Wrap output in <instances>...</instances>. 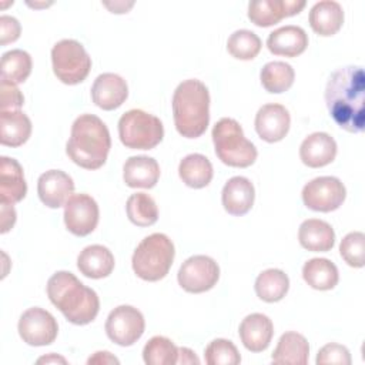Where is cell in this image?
<instances>
[{"label": "cell", "mask_w": 365, "mask_h": 365, "mask_svg": "<svg viewBox=\"0 0 365 365\" xmlns=\"http://www.w3.org/2000/svg\"><path fill=\"white\" fill-rule=\"evenodd\" d=\"M73 191V178L61 170H48L38 177V198L48 208H58L64 205L71 197Z\"/></svg>", "instance_id": "2e32d148"}, {"label": "cell", "mask_w": 365, "mask_h": 365, "mask_svg": "<svg viewBox=\"0 0 365 365\" xmlns=\"http://www.w3.org/2000/svg\"><path fill=\"white\" fill-rule=\"evenodd\" d=\"M304 7L305 0H254L248 4V19L258 27H269Z\"/></svg>", "instance_id": "5bb4252c"}, {"label": "cell", "mask_w": 365, "mask_h": 365, "mask_svg": "<svg viewBox=\"0 0 365 365\" xmlns=\"http://www.w3.org/2000/svg\"><path fill=\"white\" fill-rule=\"evenodd\" d=\"M304 281L314 289H332L339 279L336 265L327 258H311L302 267Z\"/></svg>", "instance_id": "f546056e"}, {"label": "cell", "mask_w": 365, "mask_h": 365, "mask_svg": "<svg viewBox=\"0 0 365 365\" xmlns=\"http://www.w3.org/2000/svg\"><path fill=\"white\" fill-rule=\"evenodd\" d=\"M261 38L251 30H237L227 41L228 53L238 60H252L261 50Z\"/></svg>", "instance_id": "d590c367"}, {"label": "cell", "mask_w": 365, "mask_h": 365, "mask_svg": "<svg viewBox=\"0 0 365 365\" xmlns=\"http://www.w3.org/2000/svg\"><path fill=\"white\" fill-rule=\"evenodd\" d=\"M1 204V234L7 232L16 222V211L13 204Z\"/></svg>", "instance_id": "b9f144b4"}, {"label": "cell", "mask_w": 365, "mask_h": 365, "mask_svg": "<svg viewBox=\"0 0 365 365\" xmlns=\"http://www.w3.org/2000/svg\"><path fill=\"white\" fill-rule=\"evenodd\" d=\"M335 155H336L335 140L329 134L322 131H317L305 137L299 147L301 161L311 168H319L331 164Z\"/></svg>", "instance_id": "d6986e66"}, {"label": "cell", "mask_w": 365, "mask_h": 365, "mask_svg": "<svg viewBox=\"0 0 365 365\" xmlns=\"http://www.w3.org/2000/svg\"><path fill=\"white\" fill-rule=\"evenodd\" d=\"M31 73V57L27 51L14 48L1 56V80L20 84Z\"/></svg>", "instance_id": "836d02e7"}, {"label": "cell", "mask_w": 365, "mask_h": 365, "mask_svg": "<svg viewBox=\"0 0 365 365\" xmlns=\"http://www.w3.org/2000/svg\"><path fill=\"white\" fill-rule=\"evenodd\" d=\"M325 103L331 118L348 133L365 128V73L359 66L335 70L325 87Z\"/></svg>", "instance_id": "6da1fadb"}, {"label": "cell", "mask_w": 365, "mask_h": 365, "mask_svg": "<svg viewBox=\"0 0 365 365\" xmlns=\"http://www.w3.org/2000/svg\"><path fill=\"white\" fill-rule=\"evenodd\" d=\"M128 220L138 227H150L158 220V208L154 198L145 192H135L125 204Z\"/></svg>", "instance_id": "d6a6232c"}, {"label": "cell", "mask_w": 365, "mask_h": 365, "mask_svg": "<svg viewBox=\"0 0 365 365\" xmlns=\"http://www.w3.org/2000/svg\"><path fill=\"white\" fill-rule=\"evenodd\" d=\"M110 148L111 138L103 120L94 114H81L74 120L66 145V153L74 164L97 170L104 165Z\"/></svg>", "instance_id": "3957f363"}, {"label": "cell", "mask_w": 365, "mask_h": 365, "mask_svg": "<svg viewBox=\"0 0 365 365\" xmlns=\"http://www.w3.org/2000/svg\"><path fill=\"white\" fill-rule=\"evenodd\" d=\"M19 335L31 346H44L54 342L58 332L56 318L46 309L33 307L24 311L19 319Z\"/></svg>", "instance_id": "7c38bea8"}, {"label": "cell", "mask_w": 365, "mask_h": 365, "mask_svg": "<svg viewBox=\"0 0 365 365\" xmlns=\"http://www.w3.org/2000/svg\"><path fill=\"white\" fill-rule=\"evenodd\" d=\"M128 96V87L123 77L114 73L100 74L91 87V98L94 104L103 110L118 108Z\"/></svg>", "instance_id": "e0dca14e"}, {"label": "cell", "mask_w": 365, "mask_h": 365, "mask_svg": "<svg viewBox=\"0 0 365 365\" xmlns=\"http://www.w3.org/2000/svg\"><path fill=\"white\" fill-rule=\"evenodd\" d=\"M20 23L17 19L11 17V16H1L0 17V44L6 46L7 43H13L20 37Z\"/></svg>", "instance_id": "60d3db41"}, {"label": "cell", "mask_w": 365, "mask_h": 365, "mask_svg": "<svg viewBox=\"0 0 365 365\" xmlns=\"http://www.w3.org/2000/svg\"><path fill=\"white\" fill-rule=\"evenodd\" d=\"M212 164L202 154H188L178 165V175L191 188H204L212 180Z\"/></svg>", "instance_id": "f1b7e54d"}, {"label": "cell", "mask_w": 365, "mask_h": 365, "mask_svg": "<svg viewBox=\"0 0 365 365\" xmlns=\"http://www.w3.org/2000/svg\"><path fill=\"white\" fill-rule=\"evenodd\" d=\"M255 131L261 140L267 143L281 141L291 124L288 110L282 104H265L255 114Z\"/></svg>", "instance_id": "9a60e30c"}, {"label": "cell", "mask_w": 365, "mask_h": 365, "mask_svg": "<svg viewBox=\"0 0 365 365\" xmlns=\"http://www.w3.org/2000/svg\"><path fill=\"white\" fill-rule=\"evenodd\" d=\"M255 294L265 302L281 301L289 289L288 275L278 268L262 271L255 279Z\"/></svg>", "instance_id": "4dcf8cb0"}, {"label": "cell", "mask_w": 365, "mask_h": 365, "mask_svg": "<svg viewBox=\"0 0 365 365\" xmlns=\"http://www.w3.org/2000/svg\"><path fill=\"white\" fill-rule=\"evenodd\" d=\"M180 287L192 294L211 289L220 278L218 264L207 255H192L185 259L177 274Z\"/></svg>", "instance_id": "30bf717a"}, {"label": "cell", "mask_w": 365, "mask_h": 365, "mask_svg": "<svg viewBox=\"0 0 365 365\" xmlns=\"http://www.w3.org/2000/svg\"><path fill=\"white\" fill-rule=\"evenodd\" d=\"M178 348L165 336H153L143 349V359L147 365H174L177 364Z\"/></svg>", "instance_id": "e575fe53"}, {"label": "cell", "mask_w": 365, "mask_h": 365, "mask_svg": "<svg viewBox=\"0 0 365 365\" xmlns=\"http://www.w3.org/2000/svg\"><path fill=\"white\" fill-rule=\"evenodd\" d=\"M98 205L88 194H73L64 204V224L77 237L91 234L98 224Z\"/></svg>", "instance_id": "4fadbf2b"}, {"label": "cell", "mask_w": 365, "mask_h": 365, "mask_svg": "<svg viewBox=\"0 0 365 365\" xmlns=\"http://www.w3.org/2000/svg\"><path fill=\"white\" fill-rule=\"evenodd\" d=\"M317 364H336V365H349L351 364V354L346 346L331 342L324 345L317 355Z\"/></svg>", "instance_id": "f35d334b"}, {"label": "cell", "mask_w": 365, "mask_h": 365, "mask_svg": "<svg viewBox=\"0 0 365 365\" xmlns=\"http://www.w3.org/2000/svg\"><path fill=\"white\" fill-rule=\"evenodd\" d=\"M175 250L173 241L161 232L145 237L134 250L131 265L135 275L144 281L163 279L174 261Z\"/></svg>", "instance_id": "5b68a950"}, {"label": "cell", "mask_w": 365, "mask_h": 365, "mask_svg": "<svg viewBox=\"0 0 365 365\" xmlns=\"http://www.w3.org/2000/svg\"><path fill=\"white\" fill-rule=\"evenodd\" d=\"M118 135L127 148L151 150L161 143L164 127L158 117L134 108L120 117Z\"/></svg>", "instance_id": "52a82bcc"}, {"label": "cell", "mask_w": 365, "mask_h": 365, "mask_svg": "<svg viewBox=\"0 0 365 365\" xmlns=\"http://www.w3.org/2000/svg\"><path fill=\"white\" fill-rule=\"evenodd\" d=\"M345 197V185L336 177H317L302 188V201L312 211H335L342 205Z\"/></svg>", "instance_id": "9c48e42d"}, {"label": "cell", "mask_w": 365, "mask_h": 365, "mask_svg": "<svg viewBox=\"0 0 365 365\" xmlns=\"http://www.w3.org/2000/svg\"><path fill=\"white\" fill-rule=\"evenodd\" d=\"M123 178L131 188H153L160 178V165L153 157H130L124 163Z\"/></svg>", "instance_id": "603a6c76"}, {"label": "cell", "mask_w": 365, "mask_h": 365, "mask_svg": "<svg viewBox=\"0 0 365 365\" xmlns=\"http://www.w3.org/2000/svg\"><path fill=\"white\" fill-rule=\"evenodd\" d=\"M87 364H120V361L107 351H98L87 359Z\"/></svg>", "instance_id": "7bdbcfd3"}, {"label": "cell", "mask_w": 365, "mask_h": 365, "mask_svg": "<svg viewBox=\"0 0 365 365\" xmlns=\"http://www.w3.org/2000/svg\"><path fill=\"white\" fill-rule=\"evenodd\" d=\"M43 362H46V364H50V362H61V364H66V359L61 358V356H58V355H56V354H51V355H48V356H43V358L37 359V364H43Z\"/></svg>", "instance_id": "f6af8a7d"}, {"label": "cell", "mask_w": 365, "mask_h": 365, "mask_svg": "<svg viewBox=\"0 0 365 365\" xmlns=\"http://www.w3.org/2000/svg\"><path fill=\"white\" fill-rule=\"evenodd\" d=\"M255 190L252 182L241 175L230 178L221 192L224 210L235 217L247 214L254 204Z\"/></svg>", "instance_id": "ffe728a7"}, {"label": "cell", "mask_w": 365, "mask_h": 365, "mask_svg": "<svg viewBox=\"0 0 365 365\" xmlns=\"http://www.w3.org/2000/svg\"><path fill=\"white\" fill-rule=\"evenodd\" d=\"M31 134V121L20 110L0 113V143L7 147L23 145Z\"/></svg>", "instance_id": "4316f807"}, {"label": "cell", "mask_w": 365, "mask_h": 365, "mask_svg": "<svg viewBox=\"0 0 365 365\" xmlns=\"http://www.w3.org/2000/svg\"><path fill=\"white\" fill-rule=\"evenodd\" d=\"M51 63L56 77L68 86L84 81L91 70V57L83 44L73 38L60 40L53 46Z\"/></svg>", "instance_id": "ba28073f"}, {"label": "cell", "mask_w": 365, "mask_h": 365, "mask_svg": "<svg viewBox=\"0 0 365 365\" xmlns=\"http://www.w3.org/2000/svg\"><path fill=\"white\" fill-rule=\"evenodd\" d=\"M27 184L23 167L10 157L0 158V202L16 204L26 197Z\"/></svg>", "instance_id": "44dd1931"}, {"label": "cell", "mask_w": 365, "mask_h": 365, "mask_svg": "<svg viewBox=\"0 0 365 365\" xmlns=\"http://www.w3.org/2000/svg\"><path fill=\"white\" fill-rule=\"evenodd\" d=\"M173 115L177 131L185 138L202 135L210 123V93L197 78L180 83L173 96Z\"/></svg>", "instance_id": "277c9868"}, {"label": "cell", "mask_w": 365, "mask_h": 365, "mask_svg": "<svg viewBox=\"0 0 365 365\" xmlns=\"http://www.w3.org/2000/svg\"><path fill=\"white\" fill-rule=\"evenodd\" d=\"M309 356V345L304 335L289 331L281 335L277 348L272 352L274 364L305 365Z\"/></svg>", "instance_id": "83f0119b"}, {"label": "cell", "mask_w": 365, "mask_h": 365, "mask_svg": "<svg viewBox=\"0 0 365 365\" xmlns=\"http://www.w3.org/2000/svg\"><path fill=\"white\" fill-rule=\"evenodd\" d=\"M308 20L317 34L329 37L342 27L344 10L341 4L334 0H322L312 6Z\"/></svg>", "instance_id": "d4e9b609"}, {"label": "cell", "mask_w": 365, "mask_h": 365, "mask_svg": "<svg viewBox=\"0 0 365 365\" xmlns=\"http://www.w3.org/2000/svg\"><path fill=\"white\" fill-rule=\"evenodd\" d=\"M1 90V100H0V110L1 111H10L17 110L24 104V97L20 93V90L16 87V84L1 80L0 84Z\"/></svg>", "instance_id": "ab89813d"}, {"label": "cell", "mask_w": 365, "mask_h": 365, "mask_svg": "<svg viewBox=\"0 0 365 365\" xmlns=\"http://www.w3.org/2000/svg\"><path fill=\"white\" fill-rule=\"evenodd\" d=\"M212 143L217 157L230 167L245 168L255 163L257 148L245 138L237 120L224 117L212 127Z\"/></svg>", "instance_id": "8992f818"}, {"label": "cell", "mask_w": 365, "mask_h": 365, "mask_svg": "<svg viewBox=\"0 0 365 365\" xmlns=\"http://www.w3.org/2000/svg\"><path fill=\"white\" fill-rule=\"evenodd\" d=\"M47 295L51 304L74 325L90 324L100 309L97 292L68 271H57L48 278Z\"/></svg>", "instance_id": "7a4b0ae2"}, {"label": "cell", "mask_w": 365, "mask_h": 365, "mask_svg": "<svg viewBox=\"0 0 365 365\" xmlns=\"http://www.w3.org/2000/svg\"><path fill=\"white\" fill-rule=\"evenodd\" d=\"M298 240L308 251L327 252L335 244V232L327 221L309 218L299 225Z\"/></svg>", "instance_id": "484cf974"}, {"label": "cell", "mask_w": 365, "mask_h": 365, "mask_svg": "<svg viewBox=\"0 0 365 365\" xmlns=\"http://www.w3.org/2000/svg\"><path fill=\"white\" fill-rule=\"evenodd\" d=\"M208 365H237L241 362L237 346L224 338H217L208 344L204 352Z\"/></svg>", "instance_id": "8d00e7d4"}, {"label": "cell", "mask_w": 365, "mask_h": 365, "mask_svg": "<svg viewBox=\"0 0 365 365\" xmlns=\"http://www.w3.org/2000/svg\"><path fill=\"white\" fill-rule=\"evenodd\" d=\"M339 254L342 259L354 267L361 268L365 264V235L361 231L346 234L339 244Z\"/></svg>", "instance_id": "74e56055"}, {"label": "cell", "mask_w": 365, "mask_h": 365, "mask_svg": "<svg viewBox=\"0 0 365 365\" xmlns=\"http://www.w3.org/2000/svg\"><path fill=\"white\" fill-rule=\"evenodd\" d=\"M261 84L268 93L279 94L287 91L295 78V71L291 64L285 61H269L259 73Z\"/></svg>", "instance_id": "1f68e13d"}, {"label": "cell", "mask_w": 365, "mask_h": 365, "mask_svg": "<svg viewBox=\"0 0 365 365\" xmlns=\"http://www.w3.org/2000/svg\"><path fill=\"white\" fill-rule=\"evenodd\" d=\"M145 321L143 314L131 305L114 308L106 321L107 336L121 346H130L144 334Z\"/></svg>", "instance_id": "8fae6325"}, {"label": "cell", "mask_w": 365, "mask_h": 365, "mask_svg": "<svg viewBox=\"0 0 365 365\" xmlns=\"http://www.w3.org/2000/svg\"><path fill=\"white\" fill-rule=\"evenodd\" d=\"M308 46V36L299 26H284L272 33L267 38L268 50L275 56L297 57L305 51Z\"/></svg>", "instance_id": "7402d4cb"}, {"label": "cell", "mask_w": 365, "mask_h": 365, "mask_svg": "<svg viewBox=\"0 0 365 365\" xmlns=\"http://www.w3.org/2000/svg\"><path fill=\"white\" fill-rule=\"evenodd\" d=\"M177 364H200V359L190 348L181 346V348H178Z\"/></svg>", "instance_id": "ee69618b"}, {"label": "cell", "mask_w": 365, "mask_h": 365, "mask_svg": "<svg viewBox=\"0 0 365 365\" xmlns=\"http://www.w3.org/2000/svg\"><path fill=\"white\" fill-rule=\"evenodd\" d=\"M113 252L100 244L86 247L77 257V268L88 278L100 279L108 277L114 269Z\"/></svg>", "instance_id": "cb8c5ba5"}, {"label": "cell", "mask_w": 365, "mask_h": 365, "mask_svg": "<svg viewBox=\"0 0 365 365\" xmlns=\"http://www.w3.org/2000/svg\"><path fill=\"white\" fill-rule=\"evenodd\" d=\"M241 342L251 352H261L268 348L272 335L274 325L272 321L259 312H254L247 315L240 324L238 329Z\"/></svg>", "instance_id": "ac0fdd59"}]
</instances>
